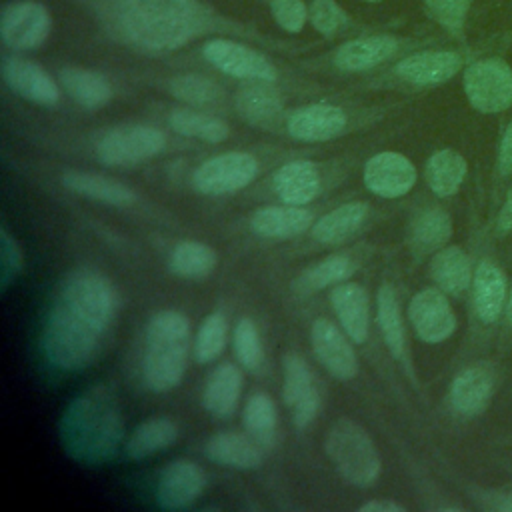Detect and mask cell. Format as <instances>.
<instances>
[{"label": "cell", "mask_w": 512, "mask_h": 512, "mask_svg": "<svg viewBox=\"0 0 512 512\" xmlns=\"http://www.w3.org/2000/svg\"><path fill=\"white\" fill-rule=\"evenodd\" d=\"M428 14L452 32H460L464 28L468 8L472 0H424Z\"/></svg>", "instance_id": "cell-43"}, {"label": "cell", "mask_w": 512, "mask_h": 512, "mask_svg": "<svg viewBox=\"0 0 512 512\" xmlns=\"http://www.w3.org/2000/svg\"><path fill=\"white\" fill-rule=\"evenodd\" d=\"M368 2H378V0H368Z\"/></svg>", "instance_id": "cell-52"}, {"label": "cell", "mask_w": 512, "mask_h": 512, "mask_svg": "<svg viewBox=\"0 0 512 512\" xmlns=\"http://www.w3.org/2000/svg\"><path fill=\"white\" fill-rule=\"evenodd\" d=\"M204 56L212 66L234 78L262 82H272L276 78V70L266 56L234 40H210L204 46Z\"/></svg>", "instance_id": "cell-12"}, {"label": "cell", "mask_w": 512, "mask_h": 512, "mask_svg": "<svg viewBox=\"0 0 512 512\" xmlns=\"http://www.w3.org/2000/svg\"><path fill=\"white\" fill-rule=\"evenodd\" d=\"M0 264H2V288L6 290L10 282L20 274L24 264L20 246L6 228L0 230Z\"/></svg>", "instance_id": "cell-45"}, {"label": "cell", "mask_w": 512, "mask_h": 512, "mask_svg": "<svg viewBox=\"0 0 512 512\" xmlns=\"http://www.w3.org/2000/svg\"><path fill=\"white\" fill-rule=\"evenodd\" d=\"M168 124L174 132L186 138H198L202 142H222L228 138L230 132L224 120L190 108L172 110L168 116Z\"/></svg>", "instance_id": "cell-36"}, {"label": "cell", "mask_w": 512, "mask_h": 512, "mask_svg": "<svg viewBox=\"0 0 512 512\" xmlns=\"http://www.w3.org/2000/svg\"><path fill=\"white\" fill-rule=\"evenodd\" d=\"M170 92L192 106H208L222 98V88L214 80L200 74H182L170 80Z\"/></svg>", "instance_id": "cell-41"}, {"label": "cell", "mask_w": 512, "mask_h": 512, "mask_svg": "<svg viewBox=\"0 0 512 512\" xmlns=\"http://www.w3.org/2000/svg\"><path fill=\"white\" fill-rule=\"evenodd\" d=\"M408 318L416 336L428 344L444 342L456 330V314L438 288L416 292L408 304Z\"/></svg>", "instance_id": "cell-9"}, {"label": "cell", "mask_w": 512, "mask_h": 512, "mask_svg": "<svg viewBox=\"0 0 512 512\" xmlns=\"http://www.w3.org/2000/svg\"><path fill=\"white\" fill-rule=\"evenodd\" d=\"M462 58L450 50H426L416 52L400 60L396 74L406 82L432 86L450 80L460 70Z\"/></svg>", "instance_id": "cell-19"}, {"label": "cell", "mask_w": 512, "mask_h": 512, "mask_svg": "<svg viewBox=\"0 0 512 512\" xmlns=\"http://www.w3.org/2000/svg\"><path fill=\"white\" fill-rule=\"evenodd\" d=\"M398 48L396 38L388 34H376V36H364L350 40L342 44L334 56V62L342 70L350 72H360L374 68L388 60Z\"/></svg>", "instance_id": "cell-26"}, {"label": "cell", "mask_w": 512, "mask_h": 512, "mask_svg": "<svg viewBox=\"0 0 512 512\" xmlns=\"http://www.w3.org/2000/svg\"><path fill=\"white\" fill-rule=\"evenodd\" d=\"M312 226V212L302 206H262L250 218L254 234L268 240H288Z\"/></svg>", "instance_id": "cell-21"}, {"label": "cell", "mask_w": 512, "mask_h": 512, "mask_svg": "<svg viewBox=\"0 0 512 512\" xmlns=\"http://www.w3.org/2000/svg\"><path fill=\"white\" fill-rule=\"evenodd\" d=\"M166 136L148 124L110 128L96 142V156L106 166H134L164 150Z\"/></svg>", "instance_id": "cell-6"}, {"label": "cell", "mask_w": 512, "mask_h": 512, "mask_svg": "<svg viewBox=\"0 0 512 512\" xmlns=\"http://www.w3.org/2000/svg\"><path fill=\"white\" fill-rule=\"evenodd\" d=\"M356 270V262L348 254H332L308 268H304L294 280V290L300 294H312L328 286L346 282Z\"/></svg>", "instance_id": "cell-33"}, {"label": "cell", "mask_w": 512, "mask_h": 512, "mask_svg": "<svg viewBox=\"0 0 512 512\" xmlns=\"http://www.w3.org/2000/svg\"><path fill=\"white\" fill-rule=\"evenodd\" d=\"M506 320L512 324V288H510V294L506 300Z\"/></svg>", "instance_id": "cell-51"}, {"label": "cell", "mask_w": 512, "mask_h": 512, "mask_svg": "<svg viewBox=\"0 0 512 512\" xmlns=\"http://www.w3.org/2000/svg\"><path fill=\"white\" fill-rule=\"evenodd\" d=\"M246 432L262 446L272 444L276 434V406L272 398L264 392H256L248 398L242 412Z\"/></svg>", "instance_id": "cell-38"}, {"label": "cell", "mask_w": 512, "mask_h": 512, "mask_svg": "<svg viewBox=\"0 0 512 512\" xmlns=\"http://www.w3.org/2000/svg\"><path fill=\"white\" fill-rule=\"evenodd\" d=\"M64 452L82 466L110 462L124 440V416L108 384H92L74 396L58 424Z\"/></svg>", "instance_id": "cell-3"}, {"label": "cell", "mask_w": 512, "mask_h": 512, "mask_svg": "<svg viewBox=\"0 0 512 512\" xmlns=\"http://www.w3.org/2000/svg\"><path fill=\"white\" fill-rule=\"evenodd\" d=\"M330 304L348 338L362 344L370 326V302L364 286L358 282L336 284L330 292Z\"/></svg>", "instance_id": "cell-17"}, {"label": "cell", "mask_w": 512, "mask_h": 512, "mask_svg": "<svg viewBox=\"0 0 512 512\" xmlns=\"http://www.w3.org/2000/svg\"><path fill=\"white\" fill-rule=\"evenodd\" d=\"M430 276L440 290L448 294H462L472 282L468 254L460 246H446L438 250L430 262Z\"/></svg>", "instance_id": "cell-31"}, {"label": "cell", "mask_w": 512, "mask_h": 512, "mask_svg": "<svg viewBox=\"0 0 512 512\" xmlns=\"http://www.w3.org/2000/svg\"><path fill=\"white\" fill-rule=\"evenodd\" d=\"M326 454L340 476L358 488L372 486L382 470L380 454L370 434L350 418H338L324 440Z\"/></svg>", "instance_id": "cell-5"}, {"label": "cell", "mask_w": 512, "mask_h": 512, "mask_svg": "<svg viewBox=\"0 0 512 512\" xmlns=\"http://www.w3.org/2000/svg\"><path fill=\"white\" fill-rule=\"evenodd\" d=\"M60 182L74 194H80L110 206H130L136 202V192L132 188L104 174L68 170L60 176Z\"/></svg>", "instance_id": "cell-25"}, {"label": "cell", "mask_w": 512, "mask_h": 512, "mask_svg": "<svg viewBox=\"0 0 512 512\" xmlns=\"http://www.w3.org/2000/svg\"><path fill=\"white\" fill-rule=\"evenodd\" d=\"M226 336H228V322L222 312H212L208 314L194 338V358L200 364H208L216 360L224 346H226Z\"/></svg>", "instance_id": "cell-40"}, {"label": "cell", "mask_w": 512, "mask_h": 512, "mask_svg": "<svg viewBox=\"0 0 512 512\" xmlns=\"http://www.w3.org/2000/svg\"><path fill=\"white\" fill-rule=\"evenodd\" d=\"M60 82L66 94L84 108H100L112 98L110 82L94 70L66 66L60 70Z\"/></svg>", "instance_id": "cell-30"}, {"label": "cell", "mask_w": 512, "mask_h": 512, "mask_svg": "<svg viewBox=\"0 0 512 512\" xmlns=\"http://www.w3.org/2000/svg\"><path fill=\"white\" fill-rule=\"evenodd\" d=\"M510 228H512V188L508 190L504 206H502V210L498 214V230L500 232H508Z\"/></svg>", "instance_id": "cell-49"}, {"label": "cell", "mask_w": 512, "mask_h": 512, "mask_svg": "<svg viewBox=\"0 0 512 512\" xmlns=\"http://www.w3.org/2000/svg\"><path fill=\"white\" fill-rule=\"evenodd\" d=\"M368 216V204L366 202H346L338 208L324 214L314 226H312V238L320 244H342L350 236L358 232V228L364 224Z\"/></svg>", "instance_id": "cell-28"}, {"label": "cell", "mask_w": 512, "mask_h": 512, "mask_svg": "<svg viewBox=\"0 0 512 512\" xmlns=\"http://www.w3.org/2000/svg\"><path fill=\"white\" fill-rule=\"evenodd\" d=\"M242 394V372L230 362L216 366L202 392V406L216 418H228L236 412Z\"/></svg>", "instance_id": "cell-24"}, {"label": "cell", "mask_w": 512, "mask_h": 512, "mask_svg": "<svg viewBox=\"0 0 512 512\" xmlns=\"http://www.w3.org/2000/svg\"><path fill=\"white\" fill-rule=\"evenodd\" d=\"M310 344L318 362L330 376H334L336 380H350L356 376V352L348 340V334L344 336L334 322H330L328 318L314 320L310 328Z\"/></svg>", "instance_id": "cell-13"}, {"label": "cell", "mask_w": 512, "mask_h": 512, "mask_svg": "<svg viewBox=\"0 0 512 512\" xmlns=\"http://www.w3.org/2000/svg\"><path fill=\"white\" fill-rule=\"evenodd\" d=\"M274 20L288 32H300L306 22V6L302 0H272Z\"/></svg>", "instance_id": "cell-46"}, {"label": "cell", "mask_w": 512, "mask_h": 512, "mask_svg": "<svg viewBox=\"0 0 512 512\" xmlns=\"http://www.w3.org/2000/svg\"><path fill=\"white\" fill-rule=\"evenodd\" d=\"M406 508L394 500H368L358 506V512H404Z\"/></svg>", "instance_id": "cell-48"}, {"label": "cell", "mask_w": 512, "mask_h": 512, "mask_svg": "<svg viewBox=\"0 0 512 512\" xmlns=\"http://www.w3.org/2000/svg\"><path fill=\"white\" fill-rule=\"evenodd\" d=\"M218 264V254L212 246L200 240H182L178 242L168 258L170 272L180 278H206L214 272Z\"/></svg>", "instance_id": "cell-34"}, {"label": "cell", "mask_w": 512, "mask_h": 512, "mask_svg": "<svg viewBox=\"0 0 512 512\" xmlns=\"http://www.w3.org/2000/svg\"><path fill=\"white\" fill-rule=\"evenodd\" d=\"M178 438V426L166 416H154L140 422L128 436L124 450L132 460L148 458L160 450H166Z\"/></svg>", "instance_id": "cell-29"}, {"label": "cell", "mask_w": 512, "mask_h": 512, "mask_svg": "<svg viewBox=\"0 0 512 512\" xmlns=\"http://www.w3.org/2000/svg\"><path fill=\"white\" fill-rule=\"evenodd\" d=\"M346 126V114L332 104H308L288 118V134L302 142H322L338 136Z\"/></svg>", "instance_id": "cell-18"}, {"label": "cell", "mask_w": 512, "mask_h": 512, "mask_svg": "<svg viewBox=\"0 0 512 512\" xmlns=\"http://www.w3.org/2000/svg\"><path fill=\"white\" fill-rule=\"evenodd\" d=\"M258 174V160L248 152H224L204 160L192 176L200 194L222 196L246 188Z\"/></svg>", "instance_id": "cell-8"}, {"label": "cell", "mask_w": 512, "mask_h": 512, "mask_svg": "<svg viewBox=\"0 0 512 512\" xmlns=\"http://www.w3.org/2000/svg\"><path fill=\"white\" fill-rule=\"evenodd\" d=\"M466 160L462 154H458L456 150L444 148L434 152L428 162H426V182L430 186V190L436 196H452L458 192V188L462 186L464 178H466Z\"/></svg>", "instance_id": "cell-32"}, {"label": "cell", "mask_w": 512, "mask_h": 512, "mask_svg": "<svg viewBox=\"0 0 512 512\" xmlns=\"http://www.w3.org/2000/svg\"><path fill=\"white\" fill-rule=\"evenodd\" d=\"M364 184L376 196L400 198L416 184V168L404 154L378 152L364 164Z\"/></svg>", "instance_id": "cell-14"}, {"label": "cell", "mask_w": 512, "mask_h": 512, "mask_svg": "<svg viewBox=\"0 0 512 512\" xmlns=\"http://www.w3.org/2000/svg\"><path fill=\"white\" fill-rule=\"evenodd\" d=\"M234 352L242 368L256 372L264 364V346L256 324L250 318H240L234 328Z\"/></svg>", "instance_id": "cell-42"}, {"label": "cell", "mask_w": 512, "mask_h": 512, "mask_svg": "<svg viewBox=\"0 0 512 512\" xmlns=\"http://www.w3.org/2000/svg\"><path fill=\"white\" fill-rule=\"evenodd\" d=\"M498 172L502 176L512 174V120L500 140V150H498Z\"/></svg>", "instance_id": "cell-47"}, {"label": "cell", "mask_w": 512, "mask_h": 512, "mask_svg": "<svg viewBox=\"0 0 512 512\" xmlns=\"http://www.w3.org/2000/svg\"><path fill=\"white\" fill-rule=\"evenodd\" d=\"M376 316L382 338L394 358H402L406 352V334L402 324V312L398 296L390 284H382L376 296Z\"/></svg>", "instance_id": "cell-35"}, {"label": "cell", "mask_w": 512, "mask_h": 512, "mask_svg": "<svg viewBox=\"0 0 512 512\" xmlns=\"http://www.w3.org/2000/svg\"><path fill=\"white\" fill-rule=\"evenodd\" d=\"M310 20L318 32L334 34L346 22V14L334 0H314L310 6Z\"/></svg>", "instance_id": "cell-44"}, {"label": "cell", "mask_w": 512, "mask_h": 512, "mask_svg": "<svg viewBox=\"0 0 512 512\" xmlns=\"http://www.w3.org/2000/svg\"><path fill=\"white\" fill-rule=\"evenodd\" d=\"M50 32L48 10L34 0H18L4 8L0 36L4 44L16 50L38 48Z\"/></svg>", "instance_id": "cell-10"}, {"label": "cell", "mask_w": 512, "mask_h": 512, "mask_svg": "<svg viewBox=\"0 0 512 512\" xmlns=\"http://www.w3.org/2000/svg\"><path fill=\"white\" fill-rule=\"evenodd\" d=\"M104 18L120 40L150 52L176 50L210 24L198 0H112Z\"/></svg>", "instance_id": "cell-2"}, {"label": "cell", "mask_w": 512, "mask_h": 512, "mask_svg": "<svg viewBox=\"0 0 512 512\" xmlns=\"http://www.w3.org/2000/svg\"><path fill=\"white\" fill-rule=\"evenodd\" d=\"M490 506H492V508H496V510L512 512V490H508V492H502V494L494 496V502H492Z\"/></svg>", "instance_id": "cell-50"}, {"label": "cell", "mask_w": 512, "mask_h": 512, "mask_svg": "<svg viewBox=\"0 0 512 512\" xmlns=\"http://www.w3.org/2000/svg\"><path fill=\"white\" fill-rule=\"evenodd\" d=\"M272 188L284 204L306 206L318 196L322 180L316 164L308 160H294L274 172Z\"/></svg>", "instance_id": "cell-20"}, {"label": "cell", "mask_w": 512, "mask_h": 512, "mask_svg": "<svg viewBox=\"0 0 512 512\" xmlns=\"http://www.w3.org/2000/svg\"><path fill=\"white\" fill-rule=\"evenodd\" d=\"M452 236V218L442 208H428L412 222V244L418 252H430L444 246Z\"/></svg>", "instance_id": "cell-37"}, {"label": "cell", "mask_w": 512, "mask_h": 512, "mask_svg": "<svg viewBox=\"0 0 512 512\" xmlns=\"http://www.w3.org/2000/svg\"><path fill=\"white\" fill-rule=\"evenodd\" d=\"M472 296L478 318L492 324L500 318L506 304V276L490 260H482L472 276Z\"/></svg>", "instance_id": "cell-23"}, {"label": "cell", "mask_w": 512, "mask_h": 512, "mask_svg": "<svg viewBox=\"0 0 512 512\" xmlns=\"http://www.w3.org/2000/svg\"><path fill=\"white\" fill-rule=\"evenodd\" d=\"M118 310L114 284L98 270H72L64 276L48 308L40 346L58 370L86 368L100 348Z\"/></svg>", "instance_id": "cell-1"}, {"label": "cell", "mask_w": 512, "mask_h": 512, "mask_svg": "<svg viewBox=\"0 0 512 512\" xmlns=\"http://www.w3.org/2000/svg\"><path fill=\"white\" fill-rule=\"evenodd\" d=\"M2 76L8 88L42 106H52L60 98L58 84L50 78V74L36 62L18 58V56H8L2 62Z\"/></svg>", "instance_id": "cell-15"}, {"label": "cell", "mask_w": 512, "mask_h": 512, "mask_svg": "<svg viewBox=\"0 0 512 512\" xmlns=\"http://www.w3.org/2000/svg\"><path fill=\"white\" fill-rule=\"evenodd\" d=\"M206 488V472L200 464L180 458L168 462L156 482V504L164 510L192 506Z\"/></svg>", "instance_id": "cell-11"}, {"label": "cell", "mask_w": 512, "mask_h": 512, "mask_svg": "<svg viewBox=\"0 0 512 512\" xmlns=\"http://www.w3.org/2000/svg\"><path fill=\"white\" fill-rule=\"evenodd\" d=\"M494 392V374L486 364L462 368L450 386V404L462 416H476L486 410Z\"/></svg>", "instance_id": "cell-16"}, {"label": "cell", "mask_w": 512, "mask_h": 512, "mask_svg": "<svg viewBox=\"0 0 512 512\" xmlns=\"http://www.w3.org/2000/svg\"><path fill=\"white\" fill-rule=\"evenodd\" d=\"M312 392H316V386L306 360L296 352H288L282 358V398L286 406L294 408Z\"/></svg>", "instance_id": "cell-39"}, {"label": "cell", "mask_w": 512, "mask_h": 512, "mask_svg": "<svg viewBox=\"0 0 512 512\" xmlns=\"http://www.w3.org/2000/svg\"><path fill=\"white\" fill-rule=\"evenodd\" d=\"M464 92L472 108L496 114L512 106V68L498 58L470 64L464 72Z\"/></svg>", "instance_id": "cell-7"}, {"label": "cell", "mask_w": 512, "mask_h": 512, "mask_svg": "<svg viewBox=\"0 0 512 512\" xmlns=\"http://www.w3.org/2000/svg\"><path fill=\"white\" fill-rule=\"evenodd\" d=\"M236 108L248 124L272 128L282 114V100L272 86L264 84L262 80H254L238 90Z\"/></svg>", "instance_id": "cell-27"}, {"label": "cell", "mask_w": 512, "mask_h": 512, "mask_svg": "<svg viewBox=\"0 0 512 512\" xmlns=\"http://www.w3.org/2000/svg\"><path fill=\"white\" fill-rule=\"evenodd\" d=\"M204 454L212 462L236 470H254L262 464L260 444L252 436L240 432H218L210 436Z\"/></svg>", "instance_id": "cell-22"}, {"label": "cell", "mask_w": 512, "mask_h": 512, "mask_svg": "<svg viewBox=\"0 0 512 512\" xmlns=\"http://www.w3.org/2000/svg\"><path fill=\"white\" fill-rule=\"evenodd\" d=\"M190 352V322L178 310L156 312L144 332L142 380L152 392L176 388L186 372Z\"/></svg>", "instance_id": "cell-4"}]
</instances>
